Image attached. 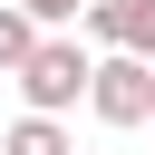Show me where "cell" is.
<instances>
[{
	"mask_svg": "<svg viewBox=\"0 0 155 155\" xmlns=\"http://www.w3.org/2000/svg\"><path fill=\"white\" fill-rule=\"evenodd\" d=\"M10 78H19L29 116H68V107L87 97V78H97V48H87L78 29H48V39H39V48H29V58L10 68Z\"/></svg>",
	"mask_w": 155,
	"mask_h": 155,
	"instance_id": "cell-1",
	"label": "cell"
},
{
	"mask_svg": "<svg viewBox=\"0 0 155 155\" xmlns=\"http://www.w3.org/2000/svg\"><path fill=\"white\" fill-rule=\"evenodd\" d=\"M87 107H97L107 126H155V68H145V58H126V48H97Z\"/></svg>",
	"mask_w": 155,
	"mask_h": 155,
	"instance_id": "cell-2",
	"label": "cell"
},
{
	"mask_svg": "<svg viewBox=\"0 0 155 155\" xmlns=\"http://www.w3.org/2000/svg\"><path fill=\"white\" fill-rule=\"evenodd\" d=\"M87 39L155 68V0H87Z\"/></svg>",
	"mask_w": 155,
	"mask_h": 155,
	"instance_id": "cell-3",
	"label": "cell"
},
{
	"mask_svg": "<svg viewBox=\"0 0 155 155\" xmlns=\"http://www.w3.org/2000/svg\"><path fill=\"white\" fill-rule=\"evenodd\" d=\"M0 155H78V136H68L58 116H19V126L0 136Z\"/></svg>",
	"mask_w": 155,
	"mask_h": 155,
	"instance_id": "cell-4",
	"label": "cell"
},
{
	"mask_svg": "<svg viewBox=\"0 0 155 155\" xmlns=\"http://www.w3.org/2000/svg\"><path fill=\"white\" fill-rule=\"evenodd\" d=\"M39 39H48V29H39V19L19 10V0H0V78H10V68H19V58L39 48Z\"/></svg>",
	"mask_w": 155,
	"mask_h": 155,
	"instance_id": "cell-5",
	"label": "cell"
},
{
	"mask_svg": "<svg viewBox=\"0 0 155 155\" xmlns=\"http://www.w3.org/2000/svg\"><path fill=\"white\" fill-rule=\"evenodd\" d=\"M19 10H29L39 29H78V19H87V0H19Z\"/></svg>",
	"mask_w": 155,
	"mask_h": 155,
	"instance_id": "cell-6",
	"label": "cell"
}]
</instances>
